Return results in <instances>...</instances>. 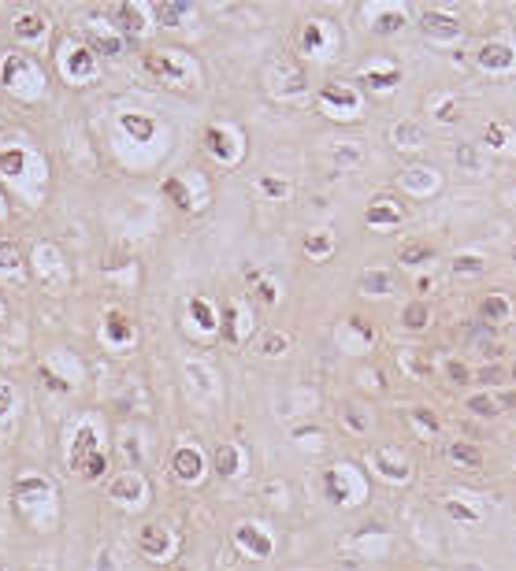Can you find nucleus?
Returning a JSON list of instances; mask_svg holds the SVG:
<instances>
[{
  "mask_svg": "<svg viewBox=\"0 0 516 571\" xmlns=\"http://www.w3.org/2000/svg\"><path fill=\"white\" fill-rule=\"evenodd\" d=\"M483 312H490V315H502V312H505V304H502V300H487V304H483Z\"/></svg>",
  "mask_w": 516,
  "mask_h": 571,
  "instance_id": "nucleus-7",
  "label": "nucleus"
},
{
  "mask_svg": "<svg viewBox=\"0 0 516 571\" xmlns=\"http://www.w3.org/2000/svg\"><path fill=\"white\" fill-rule=\"evenodd\" d=\"M364 286H371V290H386V286H390V282H386L383 275H375V278H368Z\"/></svg>",
  "mask_w": 516,
  "mask_h": 571,
  "instance_id": "nucleus-8",
  "label": "nucleus"
},
{
  "mask_svg": "<svg viewBox=\"0 0 516 571\" xmlns=\"http://www.w3.org/2000/svg\"><path fill=\"white\" fill-rule=\"evenodd\" d=\"M283 345H286L283 338H268V341H264V353H268V349H271V353H275V349H283Z\"/></svg>",
  "mask_w": 516,
  "mask_h": 571,
  "instance_id": "nucleus-9",
  "label": "nucleus"
},
{
  "mask_svg": "<svg viewBox=\"0 0 516 571\" xmlns=\"http://www.w3.org/2000/svg\"><path fill=\"white\" fill-rule=\"evenodd\" d=\"M472 408H475V412H483V416H494V404H490L487 397H475V401H472Z\"/></svg>",
  "mask_w": 516,
  "mask_h": 571,
  "instance_id": "nucleus-5",
  "label": "nucleus"
},
{
  "mask_svg": "<svg viewBox=\"0 0 516 571\" xmlns=\"http://www.w3.org/2000/svg\"><path fill=\"white\" fill-rule=\"evenodd\" d=\"M424 315H427L424 304H412L409 312H405V323H409V327H420V323H424Z\"/></svg>",
  "mask_w": 516,
  "mask_h": 571,
  "instance_id": "nucleus-3",
  "label": "nucleus"
},
{
  "mask_svg": "<svg viewBox=\"0 0 516 571\" xmlns=\"http://www.w3.org/2000/svg\"><path fill=\"white\" fill-rule=\"evenodd\" d=\"M424 26H434V34H449V30H457L449 19H442V15H427V19H424Z\"/></svg>",
  "mask_w": 516,
  "mask_h": 571,
  "instance_id": "nucleus-2",
  "label": "nucleus"
},
{
  "mask_svg": "<svg viewBox=\"0 0 516 571\" xmlns=\"http://www.w3.org/2000/svg\"><path fill=\"white\" fill-rule=\"evenodd\" d=\"M427 256H431L427 245H405V249H401V263H420V260H427Z\"/></svg>",
  "mask_w": 516,
  "mask_h": 571,
  "instance_id": "nucleus-1",
  "label": "nucleus"
},
{
  "mask_svg": "<svg viewBox=\"0 0 516 571\" xmlns=\"http://www.w3.org/2000/svg\"><path fill=\"white\" fill-rule=\"evenodd\" d=\"M37 26H41L37 19H23L19 23V37H37Z\"/></svg>",
  "mask_w": 516,
  "mask_h": 571,
  "instance_id": "nucleus-4",
  "label": "nucleus"
},
{
  "mask_svg": "<svg viewBox=\"0 0 516 571\" xmlns=\"http://www.w3.org/2000/svg\"><path fill=\"white\" fill-rule=\"evenodd\" d=\"M453 456H461V460H468V464H475V460H479V456H475L472 449H461V445H453Z\"/></svg>",
  "mask_w": 516,
  "mask_h": 571,
  "instance_id": "nucleus-6",
  "label": "nucleus"
}]
</instances>
